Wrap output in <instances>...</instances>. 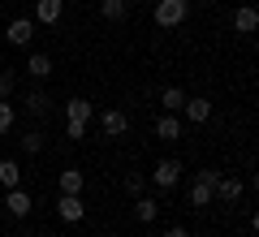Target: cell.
Wrapping results in <instances>:
<instances>
[{"instance_id":"obj_1","label":"cell","mask_w":259,"mask_h":237,"mask_svg":"<svg viewBox=\"0 0 259 237\" xmlns=\"http://www.w3.org/2000/svg\"><path fill=\"white\" fill-rule=\"evenodd\" d=\"M186 13H190V5H186V0H156L151 18H156V26L173 30V26H182V22H186Z\"/></svg>"},{"instance_id":"obj_2","label":"cell","mask_w":259,"mask_h":237,"mask_svg":"<svg viewBox=\"0 0 259 237\" xmlns=\"http://www.w3.org/2000/svg\"><path fill=\"white\" fill-rule=\"evenodd\" d=\"M216 168H203V173L194 177L190 181V207H207V203H212V185H216Z\"/></svg>"},{"instance_id":"obj_3","label":"cell","mask_w":259,"mask_h":237,"mask_svg":"<svg viewBox=\"0 0 259 237\" xmlns=\"http://www.w3.org/2000/svg\"><path fill=\"white\" fill-rule=\"evenodd\" d=\"M56 211H61L65 224H78L87 216V203H82V194H56Z\"/></svg>"},{"instance_id":"obj_4","label":"cell","mask_w":259,"mask_h":237,"mask_svg":"<svg viewBox=\"0 0 259 237\" xmlns=\"http://www.w3.org/2000/svg\"><path fill=\"white\" fill-rule=\"evenodd\" d=\"M100 129H104V138H121L130 129V117L121 108H104L100 112Z\"/></svg>"},{"instance_id":"obj_5","label":"cell","mask_w":259,"mask_h":237,"mask_svg":"<svg viewBox=\"0 0 259 237\" xmlns=\"http://www.w3.org/2000/svg\"><path fill=\"white\" fill-rule=\"evenodd\" d=\"M151 181H156L160 190H173V185L182 181V160H160L156 173H151Z\"/></svg>"},{"instance_id":"obj_6","label":"cell","mask_w":259,"mask_h":237,"mask_svg":"<svg viewBox=\"0 0 259 237\" xmlns=\"http://www.w3.org/2000/svg\"><path fill=\"white\" fill-rule=\"evenodd\" d=\"M5 211H9V216H18V220H26L30 211H35V203H30V194L22 190V185H13V190L5 194Z\"/></svg>"},{"instance_id":"obj_7","label":"cell","mask_w":259,"mask_h":237,"mask_svg":"<svg viewBox=\"0 0 259 237\" xmlns=\"http://www.w3.org/2000/svg\"><path fill=\"white\" fill-rule=\"evenodd\" d=\"M233 30H238V35H255L259 30V9L255 5H238V9H233Z\"/></svg>"},{"instance_id":"obj_8","label":"cell","mask_w":259,"mask_h":237,"mask_svg":"<svg viewBox=\"0 0 259 237\" xmlns=\"http://www.w3.org/2000/svg\"><path fill=\"white\" fill-rule=\"evenodd\" d=\"M5 39H9L13 48H26L30 39H35V22H30V18H18V22H9V30H5Z\"/></svg>"},{"instance_id":"obj_9","label":"cell","mask_w":259,"mask_h":237,"mask_svg":"<svg viewBox=\"0 0 259 237\" xmlns=\"http://www.w3.org/2000/svg\"><path fill=\"white\" fill-rule=\"evenodd\" d=\"M182 112H186V121H190V125H203V121L212 117V100L194 95V100H186V104H182Z\"/></svg>"},{"instance_id":"obj_10","label":"cell","mask_w":259,"mask_h":237,"mask_svg":"<svg viewBox=\"0 0 259 237\" xmlns=\"http://www.w3.org/2000/svg\"><path fill=\"white\" fill-rule=\"evenodd\" d=\"M65 13V0H35V22H44V26H56Z\"/></svg>"},{"instance_id":"obj_11","label":"cell","mask_w":259,"mask_h":237,"mask_svg":"<svg viewBox=\"0 0 259 237\" xmlns=\"http://www.w3.org/2000/svg\"><path fill=\"white\" fill-rule=\"evenodd\" d=\"M212 199L238 203V199H242V181H238V177H216V185H212Z\"/></svg>"},{"instance_id":"obj_12","label":"cell","mask_w":259,"mask_h":237,"mask_svg":"<svg viewBox=\"0 0 259 237\" xmlns=\"http://www.w3.org/2000/svg\"><path fill=\"white\" fill-rule=\"evenodd\" d=\"M156 138H164V143L182 138V121H177L173 112H160V121H156Z\"/></svg>"},{"instance_id":"obj_13","label":"cell","mask_w":259,"mask_h":237,"mask_svg":"<svg viewBox=\"0 0 259 237\" xmlns=\"http://www.w3.org/2000/svg\"><path fill=\"white\" fill-rule=\"evenodd\" d=\"M26 73L30 78H48V73H52V56L48 52H30L26 56Z\"/></svg>"},{"instance_id":"obj_14","label":"cell","mask_w":259,"mask_h":237,"mask_svg":"<svg viewBox=\"0 0 259 237\" xmlns=\"http://www.w3.org/2000/svg\"><path fill=\"white\" fill-rule=\"evenodd\" d=\"M0 185H5V190L22 185V164L18 160H0Z\"/></svg>"},{"instance_id":"obj_15","label":"cell","mask_w":259,"mask_h":237,"mask_svg":"<svg viewBox=\"0 0 259 237\" xmlns=\"http://www.w3.org/2000/svg\"><path fill=\"white\" fill-rule=\"evenodd\" d=\"M134 216H139L143 224H151V220L160 216V203H156V199H147V194H139V199H134Z\"/></svg>"},{"instance_id":"obj_16","label":"cell","mask_w":259,"mask_h":237,"mask_svg":"<svg viewBox=\"0 0 259 237\" xmlns=\"http://www.w3.org/2000/svg\"><path fill=\"white\" fill-rule=\"evenodd\" d=\"M160 104H164V112H182L186 91H182V86H164V91H160Z\"/></svg>"},{"instance_id":"obj_17","label":"cell","mask_w":259,"mask_h":237,"mask_svg":"<svg viewBox=\"0 0 259 237\" xmlns=\"http://www.w3.org/2000/svg\"><path fill=\"white\" fill-rule=\"evenodd\" d=\"M61 194H82V173L78 168H65L61 173Z\"/></svg>"},{"instance_id":"obj_18","label":"cell","mask_w":259,"mask_h":237,"mask_svg":"<svg viewBox=\"0 0 259 237\" xmlns=\"http://www.w3.org/2000/svg\"><path fill=\"white\" fill-rule=\"evenodd\" d=\"M65 112H69V121H91V104H87V100H69V104H65Z\"/></svg>"},{"instance_id":"obj_19","label":"cell","mask_w":259,"mask_h":237,"mask_svg":"<svg viewBox=\"0 0 259 237\" xmlns=\"http://www.w3.org/2000/svg\"><path fill=\"white\" fill-rule=\"evenodd\" d=\"M100 13L108 22H121V18H125V0H100Z\"/></svg>"},{"instance_id":"obj_20","label":"cell","mask_w":259,"mask_h":237,"mask_svg":"<svg viewBox=\"0 0 259 237\" xmlns=\"http://www.w3.org/2000/svg\"><path fill=\"white\" fill-rule=\"evenodd\" d=\"M48 104H52V100H48L44 91H30V95H26V112H35V117H44Z\"/></svg>"},{"instance_id":"obj_21","label":"cell","mask_w":259,"mask_h":237,"mask_svg":"<svg viewBox=\"0 0 259 237\" xmlns=\"http://www.w3.org/2000/svg\"><path fill=\"white\" fill-rule=\"evenodd\" d=\"M22 147H26V155H39V151H44V134H39V129H26Z\"/></svg>"},{"instance_id":"obj_22","label":"cell","mask_w":259,"mask_h":237,"mask_svg":"<svg viewBox=\"0 0 259 237\" xmlns=\"http://www.w3.org/2000/svg\"><path fill=\"white\" fill-rule=\"evenodd\" d=\"M13 86H18V78H13V69H0V100H9Z\"/></svg>"},{"instance_id":"obj_23","label":"cell","mask_w":259,"mask_h":237,"mask_svg":"<svg viewBox=\"0 0 259 237\" xmlns=\"http://www.w3.org/2000/svg\"><path fill=\"white\" fill-rule=\"evenodd\" d=\"M13 121H18V117H13V104H5V100H0V134H9V129H13Z\"/></svg>"},{"instance_id":"obj_24","label":"cell","mask_w":259,"mask_h":237,"mask_svg":"<svg viewBox=\"0 0 259 237\" xmlns=\"http://www.w3.org/2000/svg\"><path fill=\"white\" fill-rule=\"evenodd\" d=\"M143 190H147V181H143V177H134V173H130V177H125V194H130V199H139Z\"/></svg>"},{"instance_id":"obj_25","label":"cell","mask_w":259,"mask_h":237,"mask_svg":"<svg viewBox=\"0 0 259 237\" xmlns=\"http://www.w3.org/2000/svg\"><path fill=\"white\" fill-rule=\"evenodd\" d=\"M65 134H69V138H87V121H69Z\"/></svg>"},{"instance_id":"obj_26","label":"cell","mask_w":259,"mask_h":237,"mask_svg":"<svg viewBox=\"0 0 259 237\" xmlns=\"http://www.w3.org/2000/svg\"><path fill=\"white\" fill-rule=\"evenodd\" d=\"M164 237H190V233H186L182 224H173V228H164Z\"/></svg>"},{"instance_id":"obj_27","label":"cell","mask_w":259,"mask_h":237,"mask_svg":"<svg viewBox=\"0 0 259 237\" xmlns=\"http://www.w3.org/2000/svg\"><path fill=\"white\" fill-rule=\"evenodd\" d=\"M22 237H30V233H22Z\"/></svg>"}]
</instances>
